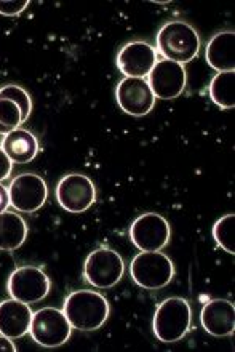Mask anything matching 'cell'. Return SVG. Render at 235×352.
<instances>
[{
  "label": "cell",
  "instance_id": "1",
  "mask_svg": "<svg viewBox=\"0 0 235 352\" xmlns=\"http://www.w3.org/2000/svg\"><path fill=\"white\" fill-rule=\"evenodd\" d=\"M63 312L72 329L95 331L101 329L109 317V302L98 292L77 290L66 298Z\"/></svg>",
  "mask_w": 235,
  "mask_h": 352
},
{
  "label": "cell",
  "instance_id": "2",
  "mask_svg": "<svg viewBox=\"0 0 235 352\" xmlns=\"http://www.w3.org/2000/svg\"><path fill=\"white\" fill-rule=\"evenodd\" d=\"M157 48L164 60L184 65L199 55L200 37L190 24L170 21L164 24L157 34Z\"/></svg>",
  "mask_w": 235,
  "mask_h": 352
},
{
  "label": "cell",
  "instance_id": "3",
  "mask_svg": "<svg viewBox=\"0 0 235 352\" xmlns=\"http://www.w3.org/2000/svg\"><path fill=\"white\" fill-rule=\"evenodd\" d=\"M192 311L184 298L171 296L155 309L153 329L155 338L165 344L178 343L190 329Z\"/></svg>",
  "mask_w": 235,
  "mask_h": 352
},
{
  "label": "cell",
  "instance_id": "4",
  "mask_svg": "<svg viewBox=\"0 0 235 352\" xmlns=\"http://www.w3.org/2000/svg\"><path fill=\"white\" fill-rule=\"evenodd\" d=\"M130 274L136 285L146 290H160L175 276L171 260L160 252H141L130 264Z\"/></svg>",
  "mask_w": 235,
  "mask_h": 352
},
{
  "label": "cell",
  "instance_id": "5",
  "mask_svg": "<svg viewBox=\"0 0 235 352\" xmlns=\"http://www.w3.org/2000/svg\"><path fill=\"white\" fill-rule=\"evenodd\" d=\"M29 333L43 348H58L71 338L72 327L65 312L55 307H43L32 314Z\"/></svg>",
  "mask_w": 235,
  "mask_h": 352
},
{
  "label": "cell",
  "instance_id": "6",
  "mask_svg": "<svg viewBox=\"0 0 235 352\" xmlns=\"http://www.w3.org/2000/svg\"><path fill=\"white\" fill-rule=\"evenodd\" d=\"M125 264L122 256L112 248H98L87 256L83 274L88 283L96 288H112L124 276Z\"/></svg>",
  "mask_w": 235,
  "mask_h": 352
},
{
  "label": "cell",
  "instance_id": "7",
  "mask_svg": "<svg viewBox=\"0 0 235 352\" xmlns=\"http://www.w3.org/2000/svg\"><path fill=\"white\" fill-rule=\"evenodd\" d=\"M52 282L41 267L21 266L14 269L8 278V293L18 301L32 305L50 293Z\"/></svg>",
  "mask_w": 235,
  "mask_h": 352
},
{
  "label": "cell",
  "instance_id": "8",
  "mask_svg": "<svg viewBox=\"0 0 235 352\" xmlns=\"http://www.w3.org/2000/svg\"><path fill=\"white\" fill-rule=\"evenodd\" d=\"M170 224L161 214L144 213L130 228V239L141 252H160L170 242Z\"/></svg>",
  "mask_w": 235,
  "mask_h": 352
},
{
  "label": "cell",
  "instance_id": "9",
  "mask_svg": "<svg viewBox=\"0 0 235 352\" xmlns=\"http://www.w3.org/2000/svg\"><path fill=\"white\" fill-rule=\"evenodd\" d=\"M96 189L85 175H66L56 186V200L69 213H83L95 204Z\"/></svg>",
  "mask_w": 235,
  "mask_h": 352
},
{
  "label": "cell",
  "instance_id": "10",
  "mask_svg": "<svg viewBox=\"0 0 235 352\" xmlns=\"http://www.w3.org/2000/svg\"><path fill=\"white\" fill-rule=\"evenodd\" d=\"M10 205L23 213H34L43 207L48 197V189L42 176L23 173L10 183Z\"/></svg>",
  "mask_w": 235,
  "mask_h": 352
},
{
  "label": "cell",
  "instance_id": "11",
  "mask_svg": "<svg viewBox=\"0 0 235 352\" xmlns=\"http://www.w3.org/2000/svg\"><path fill=\"white\" fill-rule=\"evenodd\" d=\"M115 98L120 109L133 117L148 116L155 104L149 82L139 77H124L115 88Z\"/></svg>",
  "mask_w": 235,
  "mask_h": 352
},
{
  "label": "cell",
  "instance_id": "12",
  "mask_svg": "<svg viewBox=\"0 0 235 352\" xmlns=\"http://www.w3.org/2000/svg\"><path fill=\"white\" fill-rule=\"evenodd\" d=\"M149 87L159 100H175L184 91L188 74L183 65L170 60H157L149 72Z\"/></svg>",
  "mask_w": 235,
  "mask_h": 352
},
{
  "label": "cell",
  "instance_id": "13",
  "mask_svg": "<svg viewBox=\"0 0 235 352\" xmlns=\"http://www.w3.org/2000/svg\"><path fill=\"white\" fill-rule=\"evenodd\" d=\"M157 63V52L146 42H130L117 55V67L125 77L144 79Z\"/></svg>",
  "mask_w": 235,
  "mask_h": 352
},
{
  "label": "cell",
  "instance_id": "14",
  "mask_svg": "<svg viewBox=\"0 0 235 352\" xmlns=\"http://www.w3.org/2000/svg\"><path fill=\"white\" fill-rule=\"evenodd\" d=\"M200 322L212 336H229L235 330V307L227 300H212L202 307Z\"/></svg>",
  "mask_w": 235,
  "mask_h": 352
},
{
  "label": "cell",
  "instance_id": "15",
  "mask_svg": "<svg viewBox=\"0 0 235 352\" xmlns=\"http://www.w3.org/2000/svg\"><path fill=\"white\" fill-rule=\"evenodd\" d=\"M32 322V311L23 301L5 300L0 302V335L16 340L29 333Z\"/></svg>",
  "mask_w": 235,
  "mask_h": 352
},
{
  "label": "cell",
  "instance_id": "16",
  "mask_svg": "<svg viewBox=\"0 0 235 352\" xmlns=\"http://www.w3.org/2000/svg\"><path fill=\"white\" fill-rule=\"evenodd\" d=\"M205 58L210 67L218 72L234 71L235 66V32L224 31L218 32L208 42Z\"/></svg>",
  "mask_w": 235,
  "mask_h": 352
},
{
  "label": "cell",
  "instance_id": "17",
  "mask_svg": "<svg viewBox=\"0 0 235 352\" xmlns=\"http://www.w3.org/2000/svg\"><path fill=\"white\" fill-rule=\"evenodd\" d=\"M3 153L14 164H29L38 153V141L29 130L16 129L5 135L2 141Z\"/></svg>",
  "mask_w": 235,
  "mask_h": 352
},
{
  "label": "cell",
  "instance_id": "18",
  "mask_svg": "<svg viewBox=\"0 0 235 352\" xmlns=\"http://www.w3.org/2000/svg\"><path fill=\"white\" fill-rule=\"evenodd\" d=\"M27 239V224L13 212L0 213V250L13 252Z\"/></svg>",
  "mask_w": 235,
  "mask_h": 352
},
{
  "label": "cell",
  "instance_id": "19",
  "mask_svg": "<svg viewBox=\"0 0 235 352\" xmlns=\"http://www.w3.org/2000/svg\"><path fill=\"white\" fill-rule=\"evenodd\" d=\"M235 71L218 72L210 82L208 93L214 104L221 109H234L235 106Z\"/></svg>",
  "mask_w": 235,
  "mask_h": 352
},
{
  "label": "cell",
  "instance_id": "20",
  "mask_svg": "<svg viewBox=\"0 0 235 352\" xmlns=\"http://www.w3.org/2000/svg\"><path fill=\"white\" fill-rule=\"evenodd\" d=\"M213 237L224 252L235 255V214H226L213 226Z\"/></svg>",
  "mask_w": 235,
  "mask_h": 352
},
{
  "label": "cell",
  "instance_id": "21",
  "mask_svg": "<svg viewBox=\"0 0 235 352\" xmlns=\"http://www.w3.org/2000/svg\"><path fill=\"white\" fill-rule=\"evenodd\" d=\"M23 124L21 111L10 100H0V135H8Z\"/></svg>",
  "mask_w": 235,
  "mask_h": 352
},
{
  "label": "cell",
  "instance_id": "22",
  "mask_svg": "<svg viewBox=\"0 0 235 352\" xmlns=\"http://www.w3.org/2000/svg\"><path fill=\"white\" fill-rule=\"evenodd\" d=\"M0 100L13 101L19 107V111H21L23 122L27 120V117L32 111V101L24 88L18 85H5L0 88Z\"/></svg>",
  "mask_w": 235,
  "mask_h": 352
},
{
  "label": "cell",
  "instance_id": "23",
  "mask_svg": "<svg viewBox=\"0 0 235 352\" xmlns=\"http://www.w3.org/2000/svg\"><path fill=\"white\" fill-rule=\"evenodd\" d=\"M29 7L27 0H23V2H16V0H2L0 2V14H5V16H16V14L23 13L24 10Z\"/></svg>",
  "mask_w": 235,
  "mask_h": 352
},
{
  "label": "cell",
  "instance_id": "24",
  "mask_svg": "<svg viewBox=\"0 0 235 352\" xmlns=\"http://www.w3.org/2000/svg\"><path fill=\"white\" fill-rule=\"evenodd\" d=\"M12 168H13V162L8 159V155L3 153V149L0 148V183L12 175Z\"/></svg>",
  "mask_w": 235,
  "mask_h": 352
},
{
  "label": "cell",
  "instance_id": "25",
  "mask_svg": "<svg viewBox=\"0 0 235 352\" xmlns=\"http://www.w3.org/2000/svg\"><path fill=\"white\" fill-rule=\"evenodd\" d=\"M16 346L12 341V338L8 336L0 335V352H16Z\"/></svg>",
  "mask_w": 235,
  "mask_h": 352
},
{
  "label": "cell",
  "instance_id": "26",
  "mask_svg": "<svg viewBox=\"0 0 235 352\" xmlns=\"http://www.w3.org/2000/svg\"><path fill=\"white\" fill-rule=\"evenodd\" d=\"M8 205H10L8 189L5 188V186H2V183H0V213L7 212Z\"/></svg>",
  "mask_w": 235,
  "mask_h": 352
}]
</instances>
